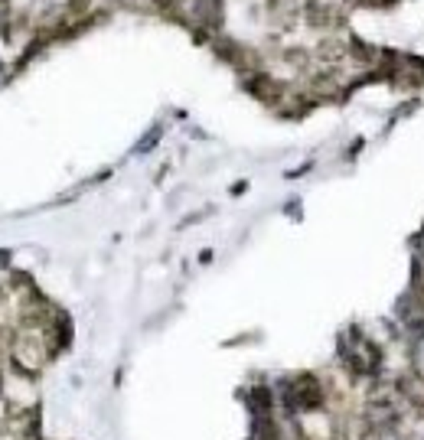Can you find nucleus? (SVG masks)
Instances as JSON below:
<instances>
[{"mask_svg": "<svg viewBox=\"0 0 424 440\" xmlns=\"http://www.w3.org/2000/svg\"><path fill=\"white\" fill-rule=\"evenodd\" d=\"M245 78H248V82H245V88H248L258 101H264V104H277V101H281V95H284V85H281L277 78H271V76L248 72Z\"/></svg>", "mask_w": 424, "mask_h": 440, "instance_id": "nucleus-1", "label": "nucleus"}, {"mask_svg": "<svg viewBox=\"0 0 424 440\" xmlns=\"http://www.w3.org/2000/svg\"><path fill=\"white\" fill-rule=\"evenodd\" d=\"M193 16L206 30H219L222 26V0H193Z\"/></svg>", "mask_w": 424, "mask_h": 440, "instance_id": "nucleus-2", "label": "nucleus"}, {"mask_svg": "<svg viewBox=\"0 0 424 440\" xmlns=\"http://www.w3.org/2000/svg\"><path fill=\"white\" fill-rule=\"evenodd\" d=\"M304 20H307L310 30H330L333 26V10L324 0H307L304 3Z\"/></svg>", "mask_w": 424, "mask_h": 440, "instance_id": "nucleus-3", "label": "nucleus"}, {"mask_svg": "<svg viewBox=\"0 0 424 440\" xmlns=\"http://www.w3.org/2000/svg\"><path fill=\"white\" fill-rule=\"evenodd\" d=\"M343 56H346V46L339 39H324L317 46V59H324V63H339Z\"/></svg>", "mask_w": 424, "mask_h": 440, "instance_id": "nucleus-4", "label": "nucleus"}, {"mask_svg": "<svg viewBox=\"0 0 424 440\" xmlns=\"http://www.w3.org/2000/svg\"><path fill=\"white\" fill-rule=\"evenodd\" d=\"M88 7H92V0H69V3H65V13H69V16H78V13H85Z\"/></svg>", "mask_w": 424, "mask_h": 440, "instance_id": "nucleus-5", "label": "nucleus"}, {"mask_svg": "<svg viewBox=\"0 0 424 440\" xmlns=\"http://www.w3.org/2000/svg\"><path fill=\"white\" fill-rule=\"evenodd\" d=\"M284 59L290 65H307V59H310V56H307V50H287Z\"/></svg>", "mask_w": 424, "mask_h": 440, "instance_id": "nucleus-6", "label": "nucleus"}, {"mask_svg": "<svg viewBox=\"0 0 424 440\" xmlns=\"http://www.w3.org/2000/svg\"><path fill=\"white\" fill-rule=\"evenodd\" d=\"M153 3H157L160 10H170V7H176V0H153Z\"/></svg>", "mask_w": 424, "mask_h": 440, "instance_id": "nucleus-7", "label": "nucleus"}, {"mask_svg": "<svg viewBox=\"0 0 424 440\" xmlns=\"http://www.w3.org/2000/svg\"><path fill=\"white\" fill-rule=\"evenodd\" d=\"M0 3H3V0H0Z\"/></svg>", "mask_w": 424, "mask_h": 440, "instance_id": "nucleus-8", "label": "nucleus"}]
</instances>
